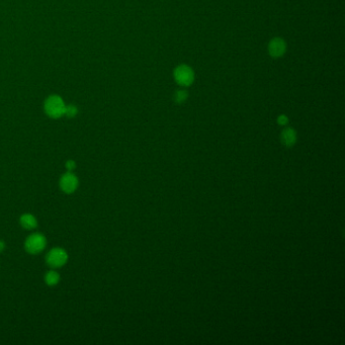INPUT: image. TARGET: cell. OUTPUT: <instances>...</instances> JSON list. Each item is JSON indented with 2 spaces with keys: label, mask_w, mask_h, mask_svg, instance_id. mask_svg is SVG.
I'll use <instances>...</instances> for the list:
<instances>
[{
  "label": "cell",
  "mask_w": 345,
  "mask_h": 345,
  "mask_svg": "<svg viewBox=\"0 0 345 345\" xmlns=\"http://www.w3.org/2000/svg\"><path fill=\"white\" fill-rule=\"evenodd\" d=\"M4 249H5V243H4V241L0 240V253L3 252Z\"/></svg>",
  "instance_id": "cell-14"
},
{
  "label": "cell",
  "mask_w": 345,
  "mask_h": 345,
  "mask_svg": "<svg viewBox=\"0 0 345 345\" xmlns=\"http://www.w3.org/2000/svg\"><path fill=\"white\" fill-rule=\"evenodd\" d=\"M286 42L281 38H274L268 44V53L273 58L282 57L286 53Z\"/></svg>",
  "instance_id": "cell-6"
},
{
  "label": "cell",
  "mask_w": 345,
  "mask_h": 345,
  "mask_svg": "<svg viewBox=\"0 0 345 345\" xmlns=\"http://www.w3.org/2000/svg\"><path fill=\"white\" fill-rule=\"evenodd\" d=\"M19 224L25 230L32 231V230H35L38 227V220L33 214L26 213V214H22L20 216Z\"/></svg>",
  "instance_id": "cell-7"
},
{
  "label": "cell",
  "mask_w": 345,
  "mask_h": 345,
  "mask_svg": "<svg viewBox=\"0 0 345 345\" xmlns=\"http://www.w3.org/2000/svg\"><path fill=\"white\" fill-rule=\"evenodd\" d=\"M188 96H189V95H188V93H187L186 90H183V89H178L177 91H175L173 99H174V101H175V102H177V103H182V102H185V101L187 100Z\"/></svg>",
  "instance_id": "cell-10"
},
{
  "label": "cell",
  "mask_w": 345,
  "mask_h": 345,
  "mask_svg": "<svg viewBox=\"0 0 345 345\" xmlns=\"http://www.w3.org/2000/svg\"><path fill=\"white\" fill-rule=\"evenodd\" d=\"M47 246V239L40 233L31 234L25 242V249L32 255L40 254Z\"/></svg>",
  "instance_id": "cell-3"
},
{
  "label": "cell",
  "mask_w": 345,
  "mask_h": 345,
  "mask_svg": "<svg viewBox=\"0 0 345 345\" xmlns=\"http://www.w3.org/2000/svg\"><path fill=\"white\" fill-rule=\"evenodd\" d=\"M282 141L288 147L293 146L296 141V132L291 128L285 129L282 133Z\"/></svg>",
  "instance_id": "cell-8"
},
{
  "label": "cell",
  "mask_w": 345,
  "mask_h": 345,
  "mask_svg": "<svg viewBox=\"0 0 345 345\" xmlns=\"http://www.w3.org/2000/svg\"><path fill=\"white\" fill-rule=\"evenodd\" d=\"M60 279H61L60 274L56 270L52 269V270L47 271V273L45 274V279L44 280H45V283H46L47 286L54 287V286H56V285L59 284Z\"/></svg>",
  "instance_id": "cell-9"
},
{
  "label": "cell",
  "mask_w": 345,
  "mask_h": 345,
  "mask_svg": "<svg viewBox=\"0 0 345 345\" xmlns=\"http://www.w3.org/2000/svg\"><path fill=\"white\" fill-rule=\"evenodd\" d=\"M68 253L61 247H54L46 255V263L50 267L56 269L63 267L68 261Z\"/></svg>",
  "instance_id": "cell-2"
},
{
  "label": "cell",
  "mask_w": 345,
  "mask_h": 345,
  "mask_svg": "<svg viewBox=\"0 0 345 345\" xmlns=\"http://www.w3.org/2000/svg\"><path fill=\"white\" fill-rule=\"evenodd\" d=\"M66 104L59 96H51L45 100L44 109L46 114L52 119H60L65 113Z\"/></svg>",
  "instance_id": "cell-1"
},
{
  "label": "cell",
  "mask_w": 345,
  "mask_h": 345,
  "mask_svg": "<svg viewBox=\"0 0 345 345\" xmlns=\"http://www.w3.org/2000/svg\"><path fill=\"white\" fill-rule=\"evenodd\" d=\"M288 118L286 117V116H281L280 118H279V120H278V122H279V124L280 125H286L287 123H288Z\"/></svg>",
  "instance_id": "cell-13"
},
{
  "label": "cell",
  "mask_w": 345,
  "mask_h": 345,
  "mask_svg": "<svg viewBox=\"0 0 345 345\" xmlns=\"http://www.w3.org/2000/svg\"><path fill=\"white\" fill-rule=\"evenodd\" d=\"M77 113H78V109L75 105H66L64 116H66L67 118H74L76 117Z\"/></svg>",
  "instance_id": "cell-11"
},
{
  "label": "cell",
  "mask_w": 345,
  "mask_h": 345,
  "mask_svg": "<svg viewBox=\"0 0 345 345\" xmlns=\"http://www.w3.org/2000/svg\"><path fill=\"white\" fill-rule=\"evenodd\" d=\"M65 166H66V169H67L68 171L72 172V171L75 170V168H76V163H75L74 160H68V161L66 162Z\"/></svg>",
  "instance_id": "cell-12"
},
{
  "label": "cell",
  "mask_w": 345,
  "mask_h": 345,
  "mask_svg": "<svg viewBox=\"0 0 345 345\" xmlns=\"http://www.w3.org/2000/svg\"><path fill=\"white\" fill-rule=\"evenodd\" d=\"M59 186L64 194L71 195L77 191L79 187V179L73 172L68 171L61 176L59 180Z\"/></svg>",
  "instance_id": "cell-4"
},
{
  "label": "cell",
  "mask_w": 345,
  "mask_h": 345,
  "mask_svg": "<svg viewBox=\"0 0 345 345\" xmlns=\"http://www.w3.org/2000/svg\"><path fill=\"white\" fill-rule=\"evenodd\" d=\"M174 78L181 86H190L195 79L194 70L188 65H179L174 70Z\"/></svg>",
  "instance_id": "cell-5"
}]
</instances>
